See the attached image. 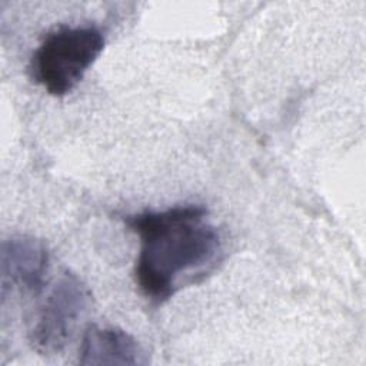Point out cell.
I'll return each instance as SVG.
<instances>
[{"label":"cell","mask_w":366,"mask_h":366,"mask_svg":"<svg viewBox=\"0 0 366 366\" xmlns=\"http://www.w3.org/2000/svg\"><path fill=\"white\" fill-rule=\"evenodd\" d=\"M207 214L200 204H182L126 217L140 237L134 277L147 299L166 302L217 263L222 239Z\"/></svg>","instance_id":"obj_1"},{"label":"cell","mask_w":366,"mask_h":366,"mask_svg":"<svg viewBox=\"0 0 366 366\" xmlns=\"http://www.w3.org/2000/svg\"><path fill=\"white\" fill-rule=\"evenodd\" d=\"M104 49L96 26H60L49 31L31 57V74L51 96L70 93Z\"/></svg>","instance_id":"obj_2"},{"label":"cell","mask_w":366,"mask_h":366,"mask_svg":"<svg viewBox=\"0 0 366 366\" xmlns=\"http://www.w3.org/2000/svg\"><path fill=\"white\" fill-rule=\"evenodd\" d=\"M90 307L92 292L87 285L70 272L63 273L37 309L29 332L30 343L44 356L60 353Z\"/></svg>","instance_id":"obj_3"},{"label":"cell","mask_w":366,"mask_h":366,"mask_svg":"<svg viewBox=\"0 0 366 366\" xmlns=\"http://www.w3.org/2000/svg\"><path fill=\"white\" fill-rule=\"evenodd\" d=\"M49 250L33 236H11L1 244V293L7 289L37 295L49 272Z\"/></svg>","instance_id":"obj_4"},{"label":"cell","mask_w":366,"mask_h":366,"mask_svg":"<svg viewBox=\"0 0 366 366\" xmlns=\"http://www.w3.org/2000/svg\"><path fill=\"white\" fill-rule=\"evenodd\" d=\"M79 362L81 365H144L146 353L127 332L93 325L84 330Z\"/></svg>","instance_id":"obj_5"}]
</instances>
